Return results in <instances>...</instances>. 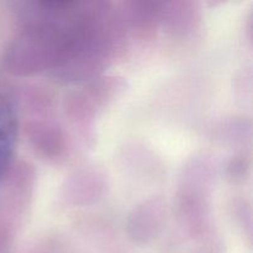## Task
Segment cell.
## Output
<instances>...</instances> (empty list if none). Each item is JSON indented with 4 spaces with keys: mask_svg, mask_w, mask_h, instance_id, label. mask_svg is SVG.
<instances>
[{
    "mask_svg": "<svg viewBox=\"0 0 253 253\" xmlns=\"http://www.w3.org/2000/svg\"><path fill=\"white\" fill-rule=\"evenodd\" d=\"M32 147L46 160L58 161L66 155L67 143L61 128L52 121H34L27 126Z\"/></svg>",
    "mask_w": 253,
    "mask_h": 253,
    "instance_id": "6da1fadb",
    "label": "cell"
},
{
    "mask_svg": "<svg viewBox=\"0 0 253 253\" xmlns=\"http://www.w3.org/2000/svg\"><path fill=\"white\" fill-rule=\"evenodd\" d=\"M17 135V121L14 106L0 94V180L11 166Z\"/></svg>",
    "mask_w": 253,
    "mask_h": 253,
    "instance_id": "7a4b0ae2",
    "label": "cell"
},
{
    "mask_svg": "<svg viewBox=\"0 0 253 253\" xmlns=\"http://www.w3.org/2000/svg\"><path fill=\"white\" fill-rule=\"evenodd\" d=\"M197 12L193 2H167L161 4L160 20L167 31L174 35H184L195 26L198 21Z\"/></svg>",
    "mask_w": 253,
    "mask_h": 253,
    "instance_id": "3957f363",
    "label": "cell"
},
{
    "mask_svg": "<svg viewBox=\"0 0 253 253\" xmlns=\"http://www.w3.org/2000/svg\"><path fill=\"white\" fill-rule=\"evenodd\" d=\"M69 187L66 192L68 193V198L73 203H86L88 199H93L91 197H96L101 189L99 177L93 173H84L81 177H77V180L73 179L69 183Z\"/></svg>",
    "mask_w": 253,
    "mask_h": 253,
    "instance_id": "277c9868",
    "label": "cell"
},
{
    "mask_svg": "<svg viewBox=\"0 0 253 253\" xmlns=\"http://www.w3.org/2000/svg\"><path fill=\"white\" fill-rule=\"evenodd\" d=\"M161 212L158 203H147L131 217V230L133 232H156L161 224Z\"/></svg>",
    "mask_w": 253,
    "mask_h": 253,
    "instance_id": "5b68a950",
    "label": "cell"
}]
</instances>
